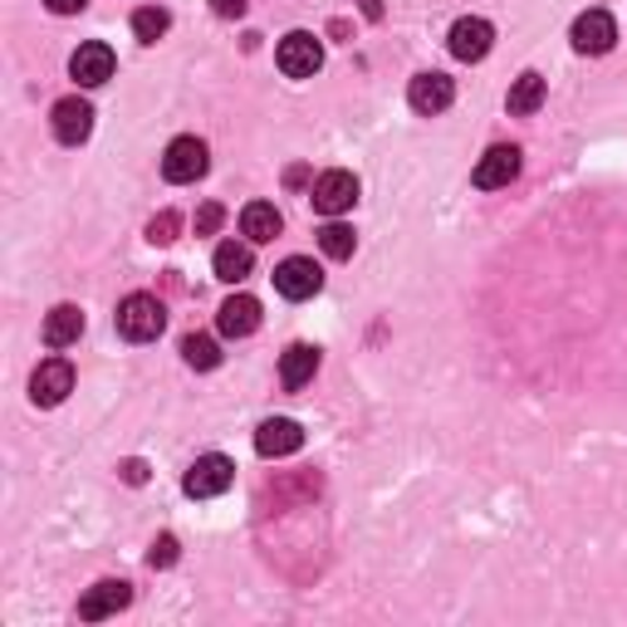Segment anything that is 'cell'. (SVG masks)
Listing matches in <instances>:
<instances>
[{
  "label": "cell",
  "instance_id": "obj_3",
  "mask_svg": "<svg viewBox=\"0 0 627 627\" xmlns=\"http://www.w3.org/2000/svg\"><path fill=\"white\" fill-rule=\"evenodd\" d=\"M206 167H212V148H206L202 138H172L167 142V152H162V176L167 182H176V186L202 182Z\"/></svg>",
  "mask_w": 627,
  "mask_h": 627
},
{
  "label": "cell",
  "instance_id": "obj_30",
  "mask_svg": "<svg viewBox=\"0 0 627 627\" xmlns=\"http://www.w3.org/2000/svg\"><path fill=\"white\" fill-rule=\"evenodd\" d=\"M212 10H216V15H240V10H246V0H212Z\"/></svg>",
  "mask_w": 627,
  "mask_h": 627
},
{
  "label": "cell",
  "instance_id": "obj_25",
  "mask_svg": "<svg viewBox=\"0 0 627 627\" xmlns=\"http://www.w3.org/2000/svg\"><path fill=\"white\" fill-rule=\"evenodd\" d=\"M176 226H182V216H176V212L152 216V221H148V240H152V246H172V240H176Z\"/></svg>",
  "mask_w": 627,
  "mask_h": 627
},
{
  "label": "cell",
  "instance_id": "obj_21",
  "mask_svg": "<svg viewBox=\"0 0 627 627\" xmlns=\"http://www.w3.org/2000/svg\"><path fill=\"white\" fill-rule=\"evenodd\" d=\"M216 280H226V285H240V280L250 275V265H255V250H250V240H226V246H216Z\"/></svg>",
  "mask_w": 627,
  "mask_h": 627
},
{
  "label": "cell",
  "instance_id": "obj_22",
  "mask_svg": "<svg viewBox=\"0 0 627 627\" xmlns=\"http://www.w3.org/2000/svg\"><path fill=\"white\" fill-rule=\"evenodd\" d=\"M182 358L192 363V368L212 373L216 363H221V349H216V339H206V333H186V339H182Z\"/></svg>",
  "mask_w": 627,
  "mask_h": 627
},
{
  "label": "cell",
  "instance_id": "obj_17",
  "mask_svg": "<svg viewBox=\"0 0 627 627\" xmlns=\"http://www.w3.org/2000/svg\"><path fill=\"white\" fill-rule=\"evenodd\" d=\"M280 231H285V216H280L270 202H250L246 212H240V236H246L250 246H270Z\"/></svg>",
  "mask_w": 627,
  "mask_h": 627
},
{
  "label": "cell",
  "instance_id": "obj_2",
  "mask_svg": "<svg viewBox=\"0 0 627 627\" xmlns=\"http://www.w3.org/2000/svg\"><path fill=\"white\" fill-rule=\"evenodd\" d=\"M236 486V461L231 456H221V452H212V456H196L192 470L182 476V490L192 500H212V495H226V490Z\"/></svg>",
  "mask_w": 627,
  "mask_h": 627
},
{
  "label": "cell",
  "instance_id": "obj_5",
  "mask_svg": "<svg viewBox=\"0 0 627 627\" xmlns=\"http://www.w3.org/2000/svg\"><path fill=\"white\" fill-rule=\"evenodd\" d=\"M309 196H314V212L319 216H343V212H353V202H358V176L353 172H323L319 182L309 186Z\"/></svg>",
  "mask_w": 627,
  "mask_h": 627
},
{
  "label": "cell",
  "instance_id": "obj_13",
  "mask_svg": "<svg viewBox=\"0 0 627 627\" xmlns=\"http://www.w3.org/2000/svg\"><path fill=\"white\" fill-rule=\"evenodd\" d=\"M456 99V83L446 75H417L412 89H407V103H412L422 118H436V113H446Z\"/></svg>",
  "mask_w": 627,
  "mask_h": 627
},
{
  "label": "cell",
  "instance_id": "obj_10",
  "mask_svg": "<svg viewBox=\"0 0 627 627\" xmlns=\"http://www.w3.org/2000/svg\"><path fill=\"white\" fill-rule=\"evenodd\" d=\"M275 289L285 299H314L323 289V270L314 265L309 255H289L285 265L275 270Z\"/></svg>",
  "mask_w": 627,
  "mask_h": 627
},
{
  "label": "cell",
  "instance_id": "obj_11",
  "mask_svg": "<svg viewBox=\"0 0 627 627\" xmlns=\"http://www.w3.org/2000/svg\"><path fill=\"white\" fill-rule=\"evenodd\" d=\"M520 176V148H510V142H495L486 157L476 162V172H470V182L480 186V192H495V186H510Z\"/></svg>",
  "mask_w": 627,
  "mask_h": 627
},
{
  "label": "cell",
  "instance_id": "obj_6",
  "mask_svg": "<svg viewBox=\"0 0 627 627\" xmlns=\"http://www.w3.org/2000/svg\"><path fill=\"white\" fill-rule=\"evenodd\" d=\"M446 45H452V55L461 59V65H476V59H486L490 45H495V25L480 15H461L452 25V35H446Z\"/></svg>",
  "mask_w": 627,
  "mask_h": 627
},
{
  "label": "cell",
  "instance_id": "obj_26",
  "mask_svg": "<svg viewBox=\"0 0 627 627\" xmlns=\"http://www.w3.org/2000/svg\"><path fill=\"white\" fill-rule=\"evenodd\" d=\"M221 221H226V206L206 202L202 212H196V236H216V231H221Z\"/></svg>",
  "mask_w": 627,
  "mask_h": 627
},
{
  "label": "cell",
  "instance_id": "obj_14",
  "mask_svg": "<svg viewBox=\"0 0 627 627\" xmlns=\"http://www.w3.org/2000/svg\"><path fill=\"white\" fill-rule=\"evenodd\" d=\"M49 123H55V138L59 142L79 148V142H89V133H93V109L83 99H59L55 113H49Z\"/></svg>",
  "mask_w": 627,
  "mask_h": 627
},
{
  "label": "cell",
  "instance_id": "obj_23",
  "mask_svg": "<svg viewBox=\"0 0 627 627\" xmlns=\"http://www.w3.org/2000/svg\"><path fill=\"white\" fill-rule=\"evenodd\" d=\"M167 25H172V15H167L162 5H142L138 15H133V35H138L142 45H157V39L167 35Z\"/></svg>",
  "mask_w": 627,
  "mask_h": 627
},
{
  "label": "cell",
  "instance_id": "obj_28",
  "mask_svg": "<svg viewBox=\"0 0 627 627\" xmlns=\"http://www.w3.org/2000/svg\"><path fill=\"white\" fill-rule=\"evenodd\" d=\"M123 480H128V486H142V480H148V466H142V461H123Z\"/></svg>",
  "mask_w": 627,
  "mask_h": 627
},
{
  "label": "cell",
  "instance_id": "obj_19",
  "mask_svg": "<svg viewBox=\"0 0 627 627\" xmlns=\"http://www.w3.org/2000/svg\"><path fill=\"white\" fill-rule=\"evenodd\" d=\"M314 373H319V349H309V343L285 349V358H280V383H285L289 392H299L305 383H314Z\"/></svg>",
  "mask_w": 627,
  "mask_h": 627
},
{
  "label": "cell",
  "instance_id": "obj_15",
  "mask_svg": "<svg viewBox=\"0 0 627 627\" xmlns=\"http://www.w3.org/2000/svg\"><path fill=\"white\" fill-rule=\"evenodd\" d=\"M113 65H118V59H113V49L93 39V45H79L75 49V59H69V75H75L83 89H99V83L113 79Z\"/></svg>",
  "mask_w": 627,
  "mask_h": 627
},
{
  "label": "cell",
  "instance_id": "obj_4",
  "mask_svg": "<svg viewBox=\"0 0 627 627\" xmlns=\"http://www.w3.org/2000/svg\"><path fill=\"white\" fill-rule=\"evenodd\" d=\"M275 59L289 79H314L323 69V45H319V35H309V30H289V35L280 39Z\"/></svg>",
  "mask_w": 627,
  "mask_h": 627
},
{
  "label": "cell",
  "instance_id": "obj_31",
  "mask_svg": "<svg viewBox=\"0 0 627 627\" xmlns=\"http://www.w3.org/2000/svg\"><path fill=\"white\" fill-rule=\"evenodd\" d=\"M358 5H363V15L368 20H383V0H358Z\"/></svg>",
  "mask_w": 627,
  "mask_h": 627
},
{
  "label": "cell",
  "instance_id": "obj_16",
  "mask_svg": "<svg viewBox=\"0 0 627 627\" xmlns=\"http://www.w3.org/2000/svg\"><path fill=\"white\" fill-rule=\"evenodd\" d=\"M216 329L226 333V339H250V333L260 329V299L255 295H231L216 314Z\"/></svg>",
  "mask_w": 627,
  "mask_h": 627
},
{
  "label": "cell",
  "instance_id": "obj_18",
  "mask_svg": "<svg viewBox=\"0 0 627 627\" xmlns=\"http://www.w3.org/2000/svg\"><path fill=\"white\" fill-rule=\"evenodd\" d=\"M545 93H549V83L545 75H535V69H525L515 83H510V93H505V109L515 113V118H529V113H539L545 109Z\"/></svg>",
  "mask_w": 627,
  "mask_h": 627
},
{
  "label": "cell",
  "instance_id": "obj_24",
  "mask_svg": "<svg viewBox=\"0 0 627 627\" xmlns=\"http://www.w3.org/2000/svg\"><path fill=\"white\" fill-rule=\"evenodd\" d=\"M353 246H358V236H353L343 221H329V226L319 231V250H323L329 260H349V255H353Z\"/></svg>",
  "mask_w": 627,
  "mask_h": 627
},
{
  "label": "cell",
  "instance_id": "obj_1",
  "mask_svg": "<svg viewBox=\"0 0 627 627\" xmlns=\"http://www.w3.org/2000/svg\"><path fill=\"white\" fill-rule=\"evenodd\" d=\"M167 329V309L157 295H128L118 305V333L128 343H152Z\"/></svg>",
  "mask_w": 627,
  "mask_h": 627
},
{
  "label": "cell",
  "instance_id": "obj_12",
  "mask_svg": "<svg viewBox=\"0 0 627 627\" xmlns=\"http://www.w3.org/2000/svg\"><path fill=\"white\" fill-rule=\"evenodd\" d=\"M299 446H305V432H299V422H289V417H270V422H260V432H255V452L265 456V461H280V456H295Z\"/></svg>",
  "mask_w": 627,
  "mask_h": 627
},
{
  "label": "cell",
  "instance_id": "obj_9",
  "mask_svg": "<svg viewBox=\"0 0 627 627\" xmlns=\"http://www.w3.org/2000/svg\"><path fill=\"white\" fill-rule=\"evenodd\" d=\"M128 603H133V583L103 579V583H93V589L79 598V618L83 623H103V618H113L118 608H128Z\"/></svg>",
  "mask_w": 627,
  "mask_h": 627
},
{
  "label": "cell",
  "instance_id": "obj_7",
  "mask_svg": "<svg viewBox=\"0 0 627 627\" xmlns=\"http://www.w3.org/2000/svg\"><path fill=\"white\" fill-rule=\"evenodd\" d=\"M613 45H618V20L608 10H583L573 20V49L579 55H608Z\"/></svg>",
  "mask_w": 627,
  "mask_h": 627
},
{
  "label": "cell",
  "instance_id": "obj_8",
  "mask_svg": "<svg viewBox=\"0 0 627 627\" xmlns=\"http://www.w3.org/2000/svg\"><path fill=\"white\" fill-rule=\"evenodd\" d=\"M69 392H75V368H69V358H45L35 368V378H30L35 407H59Z\"/></svg>",
  "mask_w": 627,
  "mask_h": 627
},
{
  "label": "cell",
  "instance_id": "obj_29",
  "mask_svg": "<svg viewBox=\"0 0 627 627\" xmlns=\"http://www.w3.org/2000/svg\"><path fill=\"white\" fill-rule=\"evenodd\" d=\"M49 10H55V15H79L83 5H89V0H45Z\"/></svg>",
  "mask_w": 627,
  "mask_h": 627
},
{
  "label": "cell",
  "instance_id": "obj_27",
  "mask_svg": "<svg viewBox=\"0 0 627 627\" xmlns=\"http://www.w3.org/2000/svg\"><path fill=\"white\" fill-rule=\"evenodd\" d=\"M148 563H152V569H172V563H176V539H172V535L152 539V549H148Z\"/></svg>",
  "mask_w": 627,
  "mask_h": 627
},
{
  "label": "cell",
  "instance_id": "obj_20",
  "mask_svg": "<svg viewBox=\"0 0 627 627\" xmlns=\"http://www.w3.org/2000/svg\"><path fill=\"white\" fill-rule=\"evenodd\" d=\"M83 333V309L79 305H55L45 314V343L49 349H69V343H79Z\"/></svg>",
  "mask_w": 627,
  "mask_h": 627
}]
</instances>
